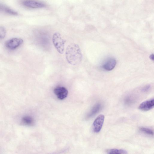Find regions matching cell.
Masks as SVG:
<instances>
[{"label":"cell","mask_w":154,"mask_h":154,"mask_svg":"<svg viewBox=\"0 0 154 154\" xmlns=\"http://www.w3.org/2000/svg\"><path fill=\"white\" fill-rule=\"evenodd\" d=\"M102 107V105L100 103H98L95 104L87 114L86 118H90L94 116L101 110Z\"/></svg>","instance_id":"9c48e42d"},{"label":"cell","mask_w":154,"mask_h":154,"mask_svg":"<svg viewBox=\"0 0 154 154\" xmlns=\"http://www.w3.org/2000/svg\"><path fill=\"white\" fill-rule=\"evenodd\" d=\"M116 63V60L113 58H110L103 65L102 68L106 70L110 71L114 68Z\"/></svg>","instance_id":"ba28073f"},{"label":"cell","mask_w":154,"mask_h":154,"mask_svg":"<svg viewBox=\"0 0 154 154\" xmlns=\"http://www.w3.org/2000/svg\"><path fill=\"white\" fill-rule=\"evenodd\" d=\"M140 130L143 133L149 135H153V130L148 128L144 127H140Z\"/></svg>","instance_id":"4fadbf2b"},{"label":"cell","mask_w":154,"mask_h":154,"mask_svg":"<svg viewBox=\"0 0 154 154\" xmlns=\"http://www.w3.org/2000/svg\"><path fill=\"white\" fill-rule=\"evenodd\" d=\"M22 122L25 125H31L34 123V120L31 116H25L23 117L21 120Z\"/></svg>","instance_id":"7c38bea8"},{"label":"cell","mask_w":154,"mask_h":154,"mask_svg":"<svg viewBox=\"0 0 154 154\" xmlns=\"http://www.w3.org/2000/svg\"><path fill=\"white\" fill-rule=\"evenodd\" d=\"M125 103L127 105H130L134 102V99L130 96H127L124 99Z\"/></svg>","instance_id":"5bb4252c"},{"label":"cell","mask_w":154,"mask_h":154,"mask_svg":"<svg viewBox=\"0 0 154 154\" xmlns=\"http://www.w3.org/2000/svg\"><path fill=\"white\" fill-rule=\"evenodd\" d=\"M105 116L103 114L98 116L94 121L92 125L94 132L98 133L100 131L104 123Z\"/></svg>","instance_id":"3957f363"},{"label":"cell","mask_w":154,"mask_h":154,"mask_svg":"<svg viewBox=\"0 0 154 154\" xmlns=\"http://www.w3.org/2000/svg\"><path fill=\"white\" fill-rule=\"evenodd\" d=\"M6 34L5 29L2 26H0V39H3L5 38Z\"/></svg>","instance_id":"9a60e30c"},{"label":"cell","mask_w":154,"mask_h":154,"mask_svg":"<svg viewBox=\"0 0 154 154\" xmlns=\"http://www.w3.org/2000/svg\"><path fill=\"white\" fill-rule=\"evenodd\" d=\"M0 11L14 15H17L18 13L7 6L0 4Z\"/></svg>","instance_id":"30bf717a"},{"label":"cell","mask_w":154,"mask_h":154,"mask_svg":"<svg viewBox=\"0 0 154 154\" xmlns=\"http://www.w3.org/2000/svg\"><path fill=\"white\" fill-rule=\"evenodd\" d=\"M25 7L32 8H41L45 7L46 5L42 2L34 0H26L23 2Z\"/></svg>","instance_id":"5b68a950"},{"label":"cell","mask_w":154,"mask_h":154,"mask_svg":"<svg viewBox=\"0 0 154 154\" xmlns=\"http://www.w3.org/2000/svg\"><path fill=\"white\" fill-rule=\"evenodd\" d=\"M65 55L67 62L72 65L79 64L82 59V55L80 47L78 44L75 43H72L68 46Z\"/></svg>","instance_id":"6da1fadb"},{"label":"cell","mask_w":154,"mask_h":154,"mask_svg":"<svg viewBox=\"0 0 154 154\" xmlns=\"http://www.w3.org/2000/svg\"><path fill=\"white\" fill-rule=\"evenodd\" d=\"M54 93L58 99L62 100L67 96L68 91L67 89L63 87H58L54 88Z\"/></svg>","instance_id":"8992f818"},{"label":"cell","mask_w":154,"mask_h":154,"mask_svg":"<svg viewBox=\"0 0 154 154\" xmlns=\"http://www.w3.org/2000/svg\"><path fill=\"white\" fill-rule=\"evenodd\" d=\"M150 85H147L142 88V91L143 92H147L150 89Z\"/></svg>","instance_id":"2e32d148"},{"label":"cell","mask_w":154,"mask_h":154,"mask_svg":"<svg viewBox=\"0 0 154 154\" xmlns=\"http://www.w3.org/2000/svg\"><path fill=\"white\" fill-rule=\"evenodd\" d=\"M150 58L152 60H154V55L152 54L149 56Z\"/></svg>","instance_id":"e0dca14e"},{"label":"cell","mask_w":154,"mask_h":154,"mask_svg":"<svg viewBox=\"0 0 154 154\" xmlns=\"http://www.w3.org/2000/svg\"><path fill=\"white\" fill-rule=\"evenodd\" d=\"M154 106V99L146 100L142 103L139 106L138 108L143 111H147L152 109Z\"/></svg>","instance_id":"52a82bcc"},{"label":"cell","mask_w":154,"mask_h":154,"mask_svg":"<svg viewBox=\"0 0 154 154\" xmlns=\"http://www.w3.org/2000/svg\"><path fill=\"white\" fill-rule=\"evenodd\" d=\"M23 40L21 38H14L7 41L5 45L8 49L13 50L20 46L23 43Z\"/></svg>","instance_id":"277c9868"},{"label":"cell","mask_w":154,"mask_h":154,"mask_svg":"<svg viewBox=\"0 0 154 154\" xmlns=\"http://www.w3.org/2000/svg\"><path fill=\"white\" fill-rule=\"evenodd\" d=\"M53 44L57 51L60 54L63 53L65 41L62 38L60 33L56 32L53 35Z\"/></svg>","instance_id":"7a4b0ae2"},{"label":"cell","mask_w":154,"mask_h":154,"mask_svg":"<svg viewBox=\"0 0 154 154\" xmlns=\"http://www.w3.org/2000/svg\"><path fill=\"white\" fill-rule=\"evenodd\" d=\"M106 152L108 154H126L128 153L127 151L125 150L117 149H107L106 150Z\"/></svg>","instance_id":"8fae6325"}]
</instances>
